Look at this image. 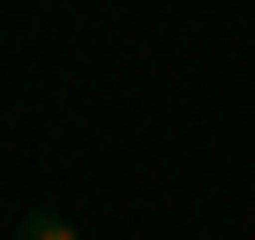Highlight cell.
<instances>
[{
    "mask_svg": "<svg viewBox=\"0 0 255 240\" xmlns=\"http://www.w3.org/2000/svg\"><path fill=\"white\" fill-rule=\"evenodd\" d=\"M15 240H83V233H75L60 210H30V218L15 225Z\"/></svg>",
    "mask_w": 255,
    "mask_h": 240,
    "instance_id": "obj_1",
    "label": "cell"
}]
</instances>
